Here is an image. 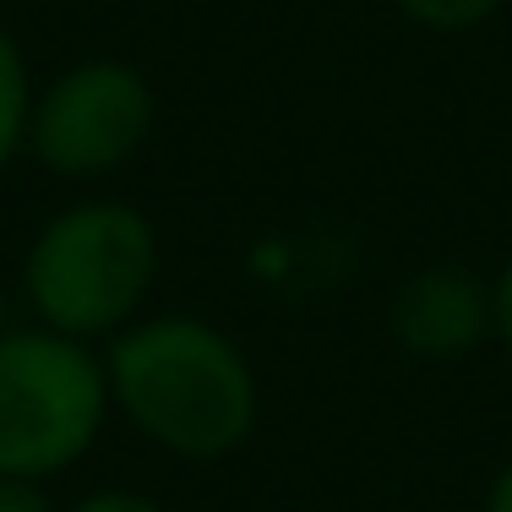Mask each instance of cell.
<instances>
[{"instance_id": "cell-1", "label": "cell", "mask_w": 512, "mask_h": 512, "mask_svg": "<svg viewBox=\"0 0 512 512\" xmlns=\"http://www.w3.org/2000/svg\"><path fill=\"white\" fill-rule=\"evenodd\" d=\"M104 376L109 404L175 458H229L262 420V387L246 349L186 311L120 327L104 349Z\"/></svg>"}, {"instance_id": "cell-2", "label": "cell", "mask_w": 512, "mask_h": 512, "mask_svg": "<svg viewBox=\"0 0 512 512\" xmlns=\"http://www.w3.org/2000/svg\"><path fill=\"white\" fill-rule=\"evenodd\" d=\"M158 278V235L131 202H71L33 235L22 256V295L33 322L66 338H115L137 322Z\"/></svg>"}, {"instance_id": "cell-3", "label": "cell", "mask_w": 512, "mask_h": 512, "mask_svg": "<svg viewBox=\"0 0 512 512\" xmlns=\"http://www.w3.org/2000/svg\"><path fill=\"white\" fill-rule=\"evenodd\" d=\"M109 409L104 360L82 338L39 322L0 333V474H66L93 453Z\"/></svg>"}, {"instance_id": "cell-4", "label": "cell", "mask_w": 512, "mask_h": 512, "mask_svg": "<svg viewBox=\"0 0 512 512\" xmlns=\"http://www.w3.org/2000/svg\"><path fill=\"white\" fill-rule=\"evenodd\" d=\"M153 88L126 60H77L33 93L28 153L60 180H104L142 153Z\"/></svg>"}, {"instance_id": "cell-5", "label": "cell", "mask_w": 512, "mask_h": 512, "mask_svg": "<svg viewBox=\"0 0 512 512\" xmlns=\"http://www.w3.org/2000/svg\"><path fill=\"white\" fill-rule=\"evenodd\" d=\"M387 333L409 360H458L485 344L491 327V284L469 267H420L398 284L387 306Z\"/></svg>"}, {"instance_id": "cell-6", "label": "cell", "mask_w": 512, "mask_h": 512, "mask_svg": "<svg viewBox=\"0 0 512 512\" xmlns=\"http://www.w3.org/2000/svg\"><path fill=\"white\" fill-rule=\"evenodd\" d=\"M33 77L28 60H22V44L0 28V169L11 164L22 148H28V120H33Z\"/></svg>"}, {"instance_id": "cell-7", "label": "cell", "mask_w": 512, "mask_h": 512, "mask_svg": "<svg viewBox=\"0 0 512 512\" xmlns=\"http://www.w3.org/2000/svg\"><path fill=\"white\" fill-rule=\"evenodd\" d=\"M502 6L507 0H398V11L431 33H469L480 22H491Z\"/></svg>"}, {"instance_id": "cell-8", "label": "cell", "mask_w": 512, "mask_h": 512, "mask_svg": "<svg viewBox=\"0 0 512 512\" xmlns=\"http://www.w3.org/2000/svg\"><path fill=\"white\" fill-rule=\"evenodd\" d=\"M66 512H169V507L153 502V496H142V491H120V485H104V491H88L82 502H71Z\"/></svg>"}, {"instance_id": "cell-9", "label": "cell", "mask_w": 512, "mask_h": 512, "mask_svg": "<svg viewBox=\"0 0 512 512\" xmlns=\"http://www.w3.org/2000/svg\"><path fill=\"white\" fill-rule=\"evenodd\" d=\"M0 512H60L44 491V480H17V474H0Z\"/></svg>"}, {"instance_id": "cell-10", "label": "cell", "mask_w": 512, "mask_h": 512, "mask_svg": "<svg viewBox=\"0 0 512 512\" xmlns=\"http://www.w3.org/2000/svg\"><path fill=\"white\" fill-rule=\"evenodd\" d=\"M491 327L502 338V349L512 355V256L502 262V273L491 278Z\"/></svg>"}, {"instance_id": "cell-11", "label": "cell", "mask_w": 512, "mask_h": 512, "mask_svg": "<svg viewBox=\"0 0 512 512\" xmlns=\"http://www.w3.org/2000/svg\"><path fill=\"white\" fill-rule=\"evenodd\" d=\"M485 512H512V458L496 469L491 491H485Z\"/></svg>"}]
</instances>
